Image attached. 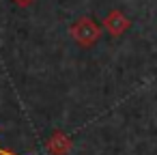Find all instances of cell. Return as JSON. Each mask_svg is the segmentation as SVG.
Segmentation results:
<instances>
[{
  "label": "cell",
  "instance_id": "cell-2",
  "mask_svg": "<svg viewBox=\"0 0 157 155\" xmlns=\"http://www.w3.org/2000/svg\"><path fill=\"white\" fill-rule=\"evenodd\" d=\"M105 26L110 28V33L112 35H121L125 28H127V20H125V15L123 13H110L108 17H105Z\"/></svg>",
  "mask_w": 157,
  "mask_h": 155
},
{
  "label": "cell",
  "instance_id": "cell-1",
  "mask_svg": "<svg viewBox=\"0 0 157 155\" xmlns=\"http://www.w3.org/2000/svg\"><path fill=\"white\" fill-rule=\"evenodd\" d=\"M71 33H73V37H75L82 45H90V43H95L97 37H99V26H97L93 20L82 17V20H78V22L73 24Z\"/></svg>",
  "mask_w": 157,
  "mask_h": 155
}]
</instances>
